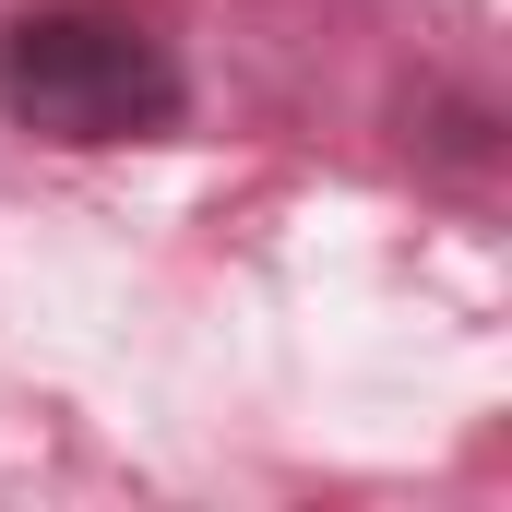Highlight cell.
Wrapping results in <instances>:
<instances>
[{
  "label": "cell",
  "instance_id": "1",
  "mask_svg": "<svg viewBox=\"0 0 512 512\" xmlns=\"http://www.w3.org/2000/svg\"><path fill=\"white\" fill-rule=\"evenodd\" d=\"M0 120L36 143H72V155L155 143L191 120V72L120 0H24L0 24Z\"/></svg>",
  "mask_w": 512,
  "mask_h": 512
},
{
  "label": "cell",
  "instance_id": "2",
  "mask_svg": "<svg viewBox=\"0 0 512 512\" xmlns=\"http://www.w3.org/2000/svg\"><path fill=\"white\" fill-rule=\"evenodd\" d=\"M405 143H417V155H429V167H489V155H501V108H489V96H465V84H417V108H405Z\"/></svg>",
  "mask_w": 512,
  "mask_h": 512
}]
</instances>
